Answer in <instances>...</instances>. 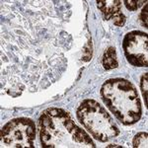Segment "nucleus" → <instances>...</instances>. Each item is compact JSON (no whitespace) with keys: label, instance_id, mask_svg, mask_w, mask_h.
Returning <instances> with one entry per match:
<instances>
[{"label":"nucleus","instance_id":"f257e3e1","mask_svg":"<svg viewBox=\"0 0 148 148\" xmlns=\"http://www.w3.org/2000/svg\"><path fill=\"white\" fill-rule=\"evenodd\" d=\"M104 104L121 123L133 125L141 118V103L132 83L123 78L107 80L101 88Z\"/></svg>","mask_w":148,"mask_h":148},{"label":"nucleus","instance_id":"f03ea898","mask_svg":"<svg viewBox=\"0 0 148 148\" xmlns=\"http://www.w3.org/2000/svg\"><path fill=\"white\" fill-rule=\"evenodd\" d=\"M76 116L86 130L99 141L107 142L120 134V130L112 116L94 100L87 99L81 103Z\"/></svg>","mask_w":148,"mask_h":148},{"label":"nucleus","instance_id":"39448f33","mask_svg":"<svg viewBox=\"0 0 148 148\" xmlns=\"http://www.w3.org/2000/svg\"><path fill=\"white\" fill-rule=\"evenodd\" d=\"M98 8L101 10L106 20H113L116 26L121 27L125 23V16L121 13V1L120 0H98Z\"/></svg>","mask_w":148,"mask_h":148},{"label":"nucleus","instance_id":"20e7f679","mask_svg":"<svg viewBox=\"0 0 148 148\" xmlns=\"http://www.w3.org/2000/svg\"><path fill=\"white\" fill-rule=\"evenodd\" d=\"M147 34L141 31H131L123 39V51L130 64L137 67L147 66Z\"/></svg>","mask_w":148,"mask_h":148},{"label":"nucleus","instance_id":"0eeeda50","mask_svg":"<svg viewBox=\"0 0 148 148\" xmlns=\"http://www.w3.org/2000/svg\"><path fill=\"white\" fill-rule=\"evenodd\" d=\"M148 134L147 132H139L133 138L132 145L133 147H147Z\"/></svg>","mask_w":148,"mask_h":148},{"label":"nucleus","instance_id":"7ed1b4c3","mask_svg":"<svg viewBox=\"0 0 148 148\" xmlns=\"http://www.w3.org/2000/svg\"><path fill=\"white\" fill-rule=\"evenodd\" d=\"M36 126L27 118L14 119L1 130V140L11 147H34Z\"/></svg>","mask_w":148,"mask_h":148},{"label":"nucleus","instance_id":"1a4fd4ad","mask_svg":"<svg viewBox=\"0 0 148 148\" xmlns=\"http://www.w3.org/2000/svg\"><path fill=\"white\" fill-rule=\"evenodd\" d=\"M123 3H125V7L128 10L135 11L144 3H147V1H144V0H139V1H137V0H134V1H132V0H125V1H123Z\"/></svg>","mask_w":148,"mask_h":148},{"label":"nucleus","instance_id":"f8f14e48","mask_svg":"<svg viewBox=\"0 0 148 148\" xmlns=\"http://www.w3.org/2000/svg\"><path fill=\"white\" fill-rule=\"evenodd\" d=\"M107 147L111 148V147H121V145H116V144H111V145H108Z\"/></svg>","mask_w":148,"mask_h":148},{"label":"nucleus","instance_id":"9d476101","mask_svg":"<svg viewBox=\"0 0 148 148\" xmlns=\"http://www.w3.org/2000/svg\"><path fill=\"white\" fill-rule=\"evenodd\" d=\"M147 77H148L147 73L143 74V76L141 77V83H140L141 92H142L143 98H144V101H145V106H147V87H148Z\"/></svg>","mask_w":148,"mask_h":148},{"label":"nucleus","instance_id":"6e6552de","mask_svg":"<svg viewBox=\"0 0 148 148\" xmlns=\"http://www.w3.org/2000/svg\"><path fill=\"white\" fill-rule=\"evenodd\" d=\"M93 56V45H92V40L90 39L87 42V44L85 45L83 47V52H82V60L84 62H88L92 59Z\"/></svg>","mask_w":148,"mask_h":148},{"label":"nucleus","instance_id":"9b49d317","mask_svg":"<svg viewBox=\"0 0 148 148\" xmlns=\"http://www.w3.org/2000/svg\"><path fill=\"white\" fill-rule=\"evenodd\" d=\"M147 8H148V5L146 3L144 5V7L142 8V11L140 12V14H139V20L145 28H147V14H148Z\"/></svg>","mask_w":148,"mask_h":148},{"label":"nucleus","instance_id":"423d86ee","mask_svg":"<svg viewBox=\"0 0 148 148\" xmlns=\"http://www.w3.org/2000/svg\"><path fill=\"white\" fill-rule=\"evenodd\" d=\"M103 66L106 70L116 68L119 66L118 59H116V49L113 47H110L107 49V51L104 52L103 56Z\"/></svg>","mask_w":148,"mask_h":148}]
</instances>
